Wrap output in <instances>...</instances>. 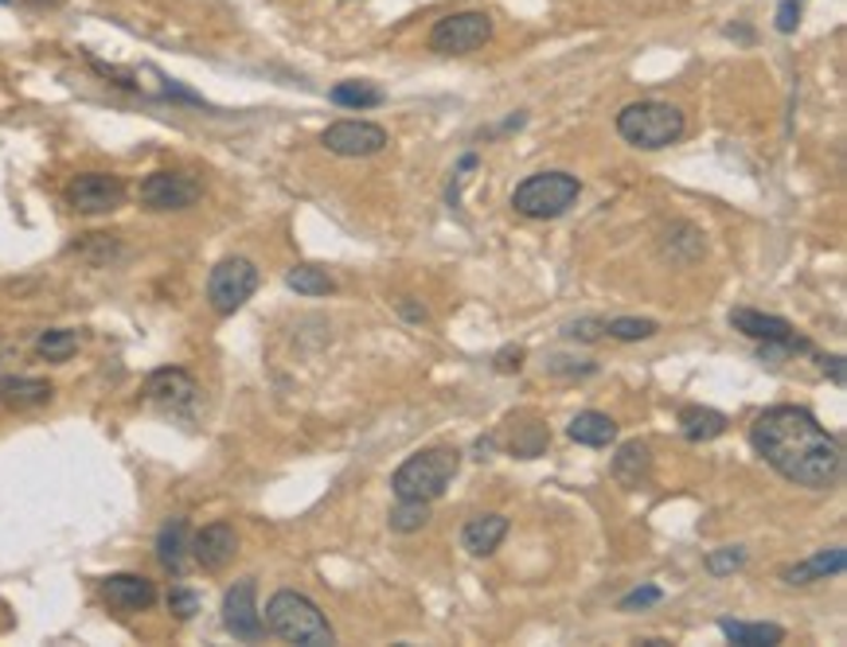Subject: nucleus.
Segmentation results:
<instances>
[{
  "mask_svg": "<svg viewBox=\"0 0 847 647\" xmlns=\"http://www.w3.org/2000/svg\"><path fill=\"white\" fill-rule=\"evenodd\" d=\"M750 441L758 456H765V464L797 488H828L844 464L839 441L801 406H773L758 414Z\"/></svg>",
  "mask_w": 847,
  "mask_h": 647,
  "instance_id": "nucleus-1",
  "label": "nucleus"
},
{
  "mask_svg": "<svg viewBox=\"0 0 847 647\" xmlns=\"http://www.w3.org/2000/svg\"><path fill=\"white\" fill-rule=\"evenodd\" d=\"M266 632H274L278 639L298 644V647H332L336 644V632L325 620V612L308 601L305 593H293V589H281L270 597V605H266Z\"/></svg>",
  "mask_w": 847,
  "mask_h": 647,
  "instance_id": "nucleus-2",
  "label": "nucleus"
},
{
  "mask_svg": "<svg viewBox=\"0 0 847 647\" xmlns=\"http://www.w3.org/2000/svg\"><path fill=\"white\" fill-rule=\"evenodd\" d=\"M457 468H461V453H457L453 444H438V449H422V453H414L410 461L399 464V472H395V496L399 500H441L446 496V488L453 484Z\"/></svg>",
  "mask_w": 847,
  "mask_h": 647,
  "instance_id": "nucleus-3",
  "label": "nucleus"
},
{
  "mask_svg": "<svg viewBox=\"0 0 847 647\" xmlns=\"http://www.w3.org/2000/svg\"><path fill=\"white\" fill-rule=\"evenodd\" d=\"M688 121L668 102H633L617 113V133L637 148H668L680 141Z\"/></svg>",
  "mask_w": 847,
  "mask_h": 647,
  "instance_id": "nucleus-4",
  "label": "nucleus"
},
{
  "mask_svg": "<svg viewBox=\"0 0 847 647\" xmlns=\"http://www.w3.org/2000/svg\"><path fill=\"white\" fill-rule=\"evenodd\" d=\"M578 192H582V184L570 172H535L516 187L512 207L528 219H559L578 199Z\"/></svg>",
  "mask_w": 847,
  "mask_h": 647,
  "instance_id": "nucleus-5",
  "label": "nucleus"
},
{
  "mask_svg": "<svg viewBox=\"0 0 847 647\" xmlns=\"http://www.w3.org/2000/svg\"><path fill=\"white\" fill-rule=\"evenodd\" d=\"M258 281V266L251 258H223L207 278V301L219 316H231L251 301Z\"/></svg>",
  "mask_w": 847,
  "mask_h": 647,
  "instance_id": "nucleus-6",
  "label": "nucleus"
},
{
  "mask_svg": "<svg viewBox=\"0 0 847 647\" xmlns=\"http://www.w3.org/2000/svg\"><path fill=\"white\" fill-rule=\"evenodd\" d=\"M493 39V16L488 12H457L434 24L429 32V47L438 56H469V51H481L484 44Z\"/></svg>",
  "mask_w": 847,
  "mask_h": 647,
  "instance_id": "nucleus-7",
  "label": "nucleus"
},
{
  "mask_svg": "<svg viewBox=\"0 0 847 647\" xmlns=\"http://www.w3.org/2000/svg\"><path fill=\"white\" fill-rule=\"evenodd\" d=\"M66 204L78 215H110L125 204V184L110 172H83L66 184Z\"/></svg>",
  "mask_w": 847,
  "mask_h": 647,
  "instance_id": "nucleus-8",
  "label": "nucleus"
},
{
  "mask_svg": "<svg viewBox=\"0 0 847 647\" xmlns=\"http://www.w3.org/2000/svg\"><path fill=\"white\" fill-rule=\"evenodd\" d=\"M223 628L234 639H262L266 636V620L258 612V582L242 577L227 589L223 597Z\"/></svg>",
  "mask_w": 847,
  "mask_h": 647,
  "instance_id": "nucleus-9",
  "label": "nucleus"
},
{
  "mask_svg": "<svg viewBox=\"0 0 847 647\" xmlns=\"http://www.w3.org/2000/svg\"><path fill=\"white\" fill-rule=\"evenodd\" d=\"M137 195L149 211H187L199 199V184L184 172H153L141 180Z\"/></svg>",
  "mask_w": 847,
  "mask_h": 647,
  "instance_id": "nucleus-10",
  "label": "nucleus"
},
{
  "mask_svg": "<svg viewBox=\"0 0 847 647\" xmlns=\"http://www.w3.org/2000/svg\"><path fill=\"white\" fill-rule=\"evenodd\" d=\"M320 145L336 157H375L387 148V130L372 121H336L320 133Z\"/></svg>",
  "mask_w": 847,
  "mask_h": 647,
  "instance_id": "nucleus-11",
  "label": "nucleus"
},
{
  "mask_svg": "<svg viewBox=\"0 0 847 647\" xmlns=\"http://www.w3.org/2000/svg\"><path fill=\"white\" fill-rule=\"evenodd\" d=\"M234 554H239V535H234L231 523H207L192 538V558H196V565L207 570V574L227 570L234 562Z\"/></svg>",
  "mask_w": 847,
  "mask_h": 647,
  "instance_id": "nucleus-12",
  "label": "nucleus"
},
{
  "mask_svg": "<svg viewBox=\"0 0 847 647\" xmlns=\"http://www.w3.org/2000/svg\"><path fill=\"white\" fill-rule=\"evenodd\" d=\"M141 394H145V402H153V406H160V410H180L196 398V379L180 367H160L145 379Z\"/></svg>",
  "mask_w": 847,
  "mask_h": 647,
  "instance_id": "nucleus-13",
  "label": "nucleus"
},
{
  "mask_svg": "<svg viewBox=\"0 0 847 647\" xmlns=\"http://www.w3.org/2000/svg\"><path fill=\"white\" fill-rule=\"evenodd\" d=\"M102 597L118 612H145L157 601V589H153L149 577L141 574H110L102 582Z\"/></svg>",
  "mask_w": 847,
  "mask_h": 647,
  "instance_id": "nucleus-14",
  "label": "nucleus"
},
{
  "mask_svg": "<svg viewBox=\"0 0 847 647\" xmlns=\"http://www.w3.org/2000/svg\"><path fill=\"white\" fill-rule=\"evenodd\" d=\"M730 324H735L742 335H750V340H758V343L801 340V335L792 332L789 320H782V316H765V313H758V308H735V313H730Z\"/></svg>",
  "mask_w": 847,
  "mask_h": 647,
  "instance_id": "nucleus-15",
  "label": "nucleus"
},
{
  "mask_svg": "<svg viewBox=\"0 0 847 647\" xmlns=\"http://www.w3.org/2000/svg\"><path fill=\"white\" fill-rule=\"evenodd\" d=\"M187 558H192V530H187V518L172 515L157 530V562L168 574H184Z\"/></svg>",
  "mask_w": 847,
  "mask_h": 647,
  "instance_id": "nucleus-16",
  "label": "nucleus"
},
{
  "mask_svg": "<svg viewBox=\"0 0 847 647\" xmlns=\"http://www.w3.org/2000/svg\"><path fill=\"white\" fill-rule=\"evenodd\" d=\"M847 565V554L844 546H828V550H816L812 558L797 565H785L782 570V582L785 585H812V582H828L832 574H839Z\"/></svg>",
  "mask_w": 847,
  "mask_h": 647,
  "instance_id": "nucleus-17",
  "label": "nucleus"
},
{
  "mask_svg": "<svg viewBox=\"0 0 847 647\" xmlns=\"http://www.w3.org/2000/svg\"><path fill=\"white\" fill-rule=\"evenodd\" d=\"M56 387L47 379H28V375H0V406L9 410H36L47 406Z\"/></svg>",
  "mask_w": 847,
  "mask_h": 647,
  "instance_id": "nucleus-18",
  "label": "nucleus"
},
{
  "mask_svg": "<svg viewBox=\"0 0 847 647\" xmlns=\"http://www.w3.org/2000/svg\"><path fill=\"white\" fill-rule=\"evenodd\" d=\"M504 535H508V518L504 515H476V518H469L465 530H461V546H465L473 558H488L496 546L504 542Z\"/></svg>",
  "mask_w": 847,
  "mask_h": 647,
  "instance_id": "nucleus-19",
  "label": "nucleus"
},
{
  "mask_svg": "<svg viewBox=\"0 0 847 647\" xmlns=\"http://www.w3.org/2000/svg\"><path fill=\"white\" fill-rule=\"evenodd\" d=\"M652 476V453L644 441H625L614 456V480L621 488H641Z\"/></svg>",
  "mask_w": 847,
  "mask_h": 647,
  "instance_id": "nucleus-20",
  "label": "nucleus"
},
{
  "mask_svg": "<svg viewBox=\"0 0 847 647\" xmlns=\"http://www.w3.org/2000/svg\"><path fill=\"white\" fill-rule=\"evenodd\" d=\"M570 441L578 444H590V449H605V444L617 441V422L609 414H597V410H586V414H578L570 422Z\"/></svg>",
  "mask_w": 847,
  "mask_h": 647,
  "instance_id": "nucleus-21",
  "label": "nucleus"
},
{
  "mask_svg": "<svg viewBox=\"0 0 847 647\" xmlns=\"http://www.w3.org/2000/svg\"><path fill=\"white\" fill-rule=\"evenodd\" d=\"M504 444H508L516 456L531 461V456H540L543 449L550 444V434H547V426L535 422V417H520V422H508V437H504Z\"/></svg>",
  "mask_w": 847,
  "mask_h": 647,
  "instance_id": "nucleus-22",
  "label": "nucleus"
},
{
  "mask_svg": "<svg viewBox=\"0 0 847 647\" xmlns=\"http://www.w3.org/2000/svg\"><path fill=\"white\" fill-rule=\"evenodd\" d=\"M680 434L695 444L715 441V437L726 434V417L711 406H683L680 410Z\"/></svg>",
  "mask_w": 847,
  "mask_h": 647,
  "instance_id": "nucleus-23",
  "label": "nucleus"
},
{
  "mask_svg": "<svg viewBox=\"0 0 847 647\" xmlns=\"http://www.w3.org/2000/svg\"><path fill=\"white\" fill-rule=\"evenodd\" d=\"M718 628L738 647H773L785 639L782 624H742V620H718Z\"/></svg>",
  "mask_w": 847,
  "mask_h": 647,
  "instance_id": "nucleus-24",
  "label": "nucleus"
},
{
  "mask_svg": "<svg viewBox=\"0 0 847 647\" xmlns=\"http://www.w3.org/2000/svg\"><path fill=\"white\" fill-rule=\"evenodd\" d=\"M286 285L293 289V293H301V296H328L336 289V281L328 278L325 269H317V266H293L286 273Z\"/></svg>",
  "mask_w": 847,
  "mask_h": 647,
  "instance_id": "nucleus-25",
  "label": "nucleus"
},
{
  "mask_svg": "<svg viewBox=\"0 0 847 647\" xmlns=\"http://www.w3.org/2000/svg\"><path fill=\"white\" fill-rule=\"evenodd\" d=\"M336 106H344V110H372V106H383V90L372 83H340L332 86L328 94Z\"/></svg>",
  "mask_w": 847,
  "mask_h": 647,
  "instance_id": "nucleus-26",
  "label": "nucleus"
},
{
  "mask_svg": "<svg viewBox=\"0 0 847 647\" xmlns=\"http://www.w3.org/2000/svg\"><path fill=\"white\" fill-rule=\"evenodd\" d=\"M36 352L44 355L47 363H66L78 352V332H71V328H47V332L36 340Z\"/></svg>",
  "mask_w": 847,
  "mask_h": 647,
  "instance_id": "nucleus-27",
  "label": "nucleus"
},
{
  "mask_svg": "<svg viewBox=\"0 0 847 647\" xmlns=\"http://www.w3.org/2000/svg\"><path fill=\"white\" fill-rule=\"evenodd\" d=\"M391 530L395 535H414L429 523V503L426 500H399V508L391 511Z\"/></svg>",
  "mask_w": 847,
  "mask_h": 647,
  "instance_id": "nucleus-28",
  "label": "nucleus"
},
{
  "mask_svg": "<svg viewBox=\"0 0 847 647\" xmlns=\"http://www.w3.org/2000/svg\"><path fill=\"white\" fill-rule=\"evenodd\" d=\"M605 332L614 335V340L637 343V340H649V335L661 332V324H656V320H637V316H614V320H605Z\"/></svg>",
  "mask_w": 847,
  "mask_h": 647,
  "instance_id": "nucleus-29",
  "label": "nucleus"
},
{
  "mask_svg": "<svg viewBox=\"0 0 847 647\" xmlns=\"http://www.w3.org/2000/svg\"><path fill=\"white\" fill-rule=\"evenodd\" d=\"M746 562V550L742 546H723V550H715V554H707V570L715 577H723V574H735L738 565Z\"/></svg>",
  "mask_w": 847,
  "mask_h": 647,
  "instance_id": "nucleus-30",
  "label": "nucleus"
},
{
  "mask_svg": "<svg viewBox=\"0 0 847 647\" xmlns=\"http://www.w3.org/2000/svg\"><path fill=\"white\" fill-rule=\"evenodd\" d=\"M168 609L177 612L180 620H192L199 612V597L192 589H184V585H177V589L168 593Z\"/></svg>",
  "mask_w": 847,
  "mask_h": 647,
  "instance_id": "nucleus-31",
  "label": "nucleus"
},
{
  "mask_svg": "<svg viewBox=\"0 0 847 647\" xmlns=\"http://www.w3.org/2000/svg\"><path fill=\"white\" fill-rule=\"evenodd\" d=\"M602 332H605V320H597V316H582V320L567 324V335H574L582 343H594Z\"/></svg>",
  "mask_w": 847,
  "mask_h": 647,
  "instance_id": "nucleus-32",
  "label": "nucleus"
},
{
  "mask_svg": "<svg viewBox=\"0 0 847 647\" xmlns=\"http://www.w3.org/2000/svg\"><path fill=\"white\" fill-rule=\"evenodd\" d=\"M661 601V589L656 585H644V589H633L629 597H621V609L633 612V609H644V605H656Z\"/></svg>",
  "mask_w": 847,
  "mask_h": 647,
  "instance_id": "nucleus-33",
  "label": "nucleus"
},
{
  "mask_svg": "<svg viewBox=\"0 0 847 647\" xmlns=\"http://www.w3.org/2000/svg\"><path fill=\"white\" fill-rule=\"evenodd\" d=\"M797 20H801V0H785L782 9H777V32H782V36L797 32Z\"/></svg>",
  "mask_w": 847,
  "mask_h": 647,
  "instance_id": "nucleus-34",
  "label": "nucleus"
},
{
  "mask_svg": "<svg viewBox=\"0 0 847 647\" xmlns=\"http://www.w3.org/2000/svg\"><path fill=\"white\" fill-rule=\"evenodd\" d=\"M523 367V347H504L500 355H496V370L500 375H512V370Z\"/></svg>",
  "mask_w": 847,
  "mask_h": 647,
  "instance_id": "nucleus-35",
  "label": "nucleus"
},
{
  "mask_svg": "<svg viewBox=\"0 0 847 647\" xmlns=\"http://www.w3.org/2000/svg\"><path fill=\"white\" fill-rule=\"evenodd\" d=\"M824 375H832V382H836V387H844V359H839V355L824 359Z\"/></svg>",
  "mask_w": 847,
  "mask_h": 647,
  "instance_id": "nucleus-36",
  "label": "nucleus"
},
{
  "mask_svg": "<svg viewBox=\"0 0 847 647\" xmlns=\"http://www.w3.org/2000/svg\"><path fill=\"white\" fill-rule=\"evenodd\" d=\"M399 308H402V316H410V320H426V308H414L410 305V296H402Z\"/></svg>",
  "mask_w": 847,
  "mask_h": 647,
  "instance_id": "nucleus-37",
  "label": "nucleus"
},
{
  "mask_svg": "<svg viewBox=\"0 0 847 647\" xmlns=\"http://www.w3.org/2000/svg\"><path fill=\"white\" fill-rule=\"evenodd\" d=\"M0 4H9V0H0Z\"/></svg>",
  "mask_w": 847,
  "mask_h": 647,
  "instance_id": "nucleus-38",
  "label": "nucleus"
},
{
  "mask_svg": "<svg viewBox=\"0 0 847 647\" xmlns=\"http://www.w3.org/2000/svg\"><path fill=\"white\" fill-rule=\"evenodd\" d=\"M0 355H4V352H0Z\"/></svg>",
  "mask_w": 847,
  "mask_h": 647,
  "instance_id": "nucleus-39",
  "label": "nucleus"
}]
</instances>
